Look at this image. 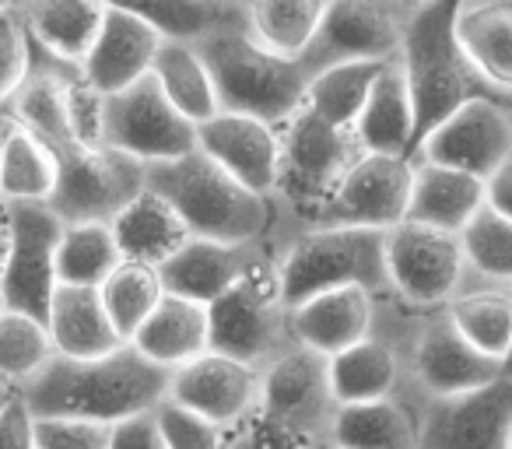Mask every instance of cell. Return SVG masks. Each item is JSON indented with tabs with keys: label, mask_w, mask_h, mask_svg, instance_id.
<instances>
[{
	"label": "cell",
	"mask_w": 512,
	"mask_h": 449,
	"mask_svg": "<svg viewBox=\"0 0 512 449\" xmlns=\"http://www.w3.org/2000/svg\"><path fill=\"white\" fill-rule=\"evenodd\" d=\"M46 330H50L53 351L60 358H102L123 348L120 334L109 323V313L102 306L99 288H67L57 285L46 313Z\"/></svg>",
	"instance_id": "25"
},
{
	"label": "cell",
	"mask_w": 512,
	"mask_h": 449,
	"mask_svg": "<svg viewBox=\"0 0 512 449\" xmlns=\"http://www.w3.org/2000/svg\"><path fill=\"white\" fill-rule=\"evenodd\" d=\"M0 313H4V299H0Z\"/></svg>",
	"instance_id": "55"
},
{
	"label": "cell",
	"mask_w": 512,
	"mask_h": 449,
	"mask_svg": "<svg viewBox=\"0 0 512 449\" xmlns=\"http://www.w3.org/2000/svg\"><path fill=\"white\" fill-rule=\"evenodd\" d=\"M134 11L158 32L162 43L200 46L207 39L249 32V4L235 0H151Z\"/></svg>",
	"instance_id": "30"
},
{
	"label": "cell",
	"mask_w": 512,
	"mask_h": 449,
	"mask_svg": "<svg viewBox=\"0 0 512 449\" xmlns=\"http://www.w3.org/2000/svg\"><path fill=\"white\" fill-rule=\"evenodd\" d=\"M221 113L253 116L271 127H285L306 106L309 78L295 60L274 57L256 46L249 32L218 36L197 46Z\"/></svg>",
	"instance_id": "7"
},
{
	"label": "cell",
	"mask_w": 512,
	"mask_h": 449,
	"mask_svg": "<svg viewBox=\"0 0 512 449\" xmlns=\"http://www.w3.org/2000/svg\"><path fill=\"white\" fill-rule=\"evenodd\" d=\"M509 449H512V439H509Z\"/></svg>",
	"instance_id": "56"
},
{
	"label": "cell",
	"mask_w": 512,
	"mask_h": 449,
	"mask_svg": "<svg viewBox=\"0 0 512 449\" xmlns=\"http://www.w3.org/2000/svg\"><path fill=\"white\" fill-rule=\"evenodd\" d=\"M418 4L404 0H334L323 8L309 50L299 67L306 78L341 64H386L400 57L407 25Z\"/></svg>",
	"instance_id": "9"
},
{
	"label": "cell",
	"mask_w": 512,
	"mask_h": 449,
	"mask_svg": "<svg viewBox=\"0 0 512 449\" xmlns=\"http://www.w3.org/2000/svg\"><path fill=\"white\" fill-rule=\"evenodd\" d=\"M130 348H134L141 358H148L151 365L169 369V372L197 362L200 355L211 351V320H207V306L176 299V295H162L158 309L134 334Z\"/></svg>",
	"instance_id": "24"
},
{
	"label": "cell",
	"mask_w": 512,
	"mask_h": 449,
	"mask_svg": "<svg viewBox=\"0 0 512 449\" xmlns=\"http://www.w3.org/2000/svg\"><path fill=\"white\" fill-rule=\"evenodd\" d=\"M151 78L158 81V88L172 102V109L183 120H190L193 127H200V123L214 120L221 113L211 74H207L204 60H200L197 46L162 43L155 64H151Z\"/></svg>",
	"instance_id": "33"
},
{
	"label": "cell",
	"mask_w": 512,
	"mask_h": 449,
	"mask_svg": "<svg viewBox=\"0 0 512 449\" xmlns=\"http://www.w3.org/2000/svg\"><path fill=\"white\" fill-rule=\"evenodd\" d=\"M460 250L467 274L495 285H512V221L488 204L460 232Z\"/></svg>",
	"instance_id": "41"
},
{
	"label": "cell",
	"mask_w": 512,
	"mask_h": 449,
	"mask_svg": "<svg viewBox=\"0 0 512 449\" xmlns=\"http://www.w3.org/2000/svg\"><path fill=\"white\" fill-rule=\"evenodd\" d=\"M8 250H11V207L0 200V274L8 264Z\"/></svg>",
	"instance_id": "50"
},
{
	"label": "cell",
	"mask_w": 512,
	"mask_h": 449,
	"mask_svg": "<svg viewBox=\"0 0 512 449\" xmlns=\"http://www.w3.org/2000/svg\"><path fill=\"white\" fill-rule=\"evenodd\" d=\"M264 253H267L264 243L235 246V243H211V239H186V246H179V253H172L158 267V281H162L165 295L197 302V306H211Z\"/></svg>",
	"instance_id": "21"
},
{
	"label": "cell",
	"mask_w": 512,
	"mask_h": 449,
	"mask_svg": "<svg viewBox=\"0 0 512 449\" xmlns=\"http://www.w3.org/2000/svg\"><path fill=\"white\" fill-rule=\"evenodd\" d=\"M456 43L498 95H512V0H474L456 8Z\"/></svg>",
	"instance_id": "26"
},
{
	"label": "cell",
	"mask_w": 512,
	"mask_h": 449,
	"mask_svg": "<svg viewBox=\"0 0 512 449\" xmlns=\"http://www.w3.org/2000/svg\"><path fill=\"white\" fill-rule=\"evenodd\" d=\"M386 271L393 295L411 306H449L467 271L460 236L404 221L386 232Z\"/></svg>",
	"instance_id": "15"
},
{
	"label": "cell",
	"mask_w": 512,
	"mask_h": 449,
	"mask_svg": "<svg viewBox=\"0 0 512 449\" xmlns=\"http://www.w3.org/2000/svg\"><path fill=\"white\" fill-rule=\"evenodd\" d=\"M484 204L512 221V158L488 176V183H484Z\"/></svg>",
	"instance_id": "49"
},
{
	"label": "cell",
	"mask_w": 512,
	"mask_h": 449,
	"mask_svg": "<svg viewBox=\"0 0 512 449\" xmlns=\"http://www.w3.org/2000/svg\"><path fill=\"white\" fill-rule=\"evenodd\" d=\"M22 18L29 36L71 67H81L99 39L106 4L92 0H43V4H22Z\"/></svg>",
	"instance_id": "31"
},
{
	"label": "cell",
	"mask_w": 512,
	"mask_h": 449,
	"mask_svg": "<svg viewBox=\"0 0 512 449\" xmlns=\"http://www.w3.org/2000/svg\"><path fill=\"white\" fill-rule=\"evenodd\" d=\"M53 186H57L53 151L15 123L0 151V200L4 204H50Z\"/></svg>",
	"instance_id": "36"
},
{
	"label": "cell",
	"mask_w": 512,
	"mask_h": 449,
	"mask_svg": "<svg viewBox=\"0 0 512 449\" xmlns=\"http://www.w3.org/2000/svg\"><path fill=\"white\" fill-rule=\"evenodd\" d=\"M113 428L92 421H36V449H109Z\"/></svg>",
	"instance_id": "46"
},
{
	"label": "cell",
	"mask_w": 512,
	"mask_h": 449,
	"mask_svg": "<svg viewBox=\"0 0 512 449\" xmlns=\"http://www.w3.org/2000/svg\"><path fill=\"white\" fill-rule=\"evenodd\" d=\"M123 264L109 225H64L57 243V285L102 288Z\"/></svg>",
	"instance_id": "38"
},
{
	"label": "cell",
	"mask_w": 512,
	"mask_h": 449,
	"mask_svg": "<svg viewBox=\"0 0 512 449\" xmlns=\"http://www.w3.org/2000/svg\"><path fill=\"white\" fill-rule=\"evenodd\" d=\"M362 158L355 130H334L320 123L306 106L278 127V176L267 197L271 229L264 236V250L278 260L292 239L316 229L323 207L330 204L341 179Z\"/></svg>",
	"instance_id": "3"
},
{
	"label": "cell",
	"mask_w": 512,
	"mask_h": 449,
	"mask_svg": "<svg viewBox=\"0 0 512 449\" xmlns=\"http://www.w3.org/2000/svg\"><path fill=\"white\" fill-rule=\"evenodd\" d=\"M512 158V127L498 102H467L439 123L407 162H432L488 183L495 169Z\"/></svg>",
	"instance_id": "17"
},
{
	"label": "cell",
	"mask_w": 512,
	"mask_h": 449,
	"mask_svg": "<svg viewBox=\"0 0 512 449\" xmlns=\"http://www.w3.org/2000/svg\"><path fill=\"white\" fill-rule=\"evenodd\" d=\"M502 376H505V379H512V348H509V355L502 358Z\"/></svg>",
	"instance_id": "52"
},
{
	"label": "cell",
	"mask_w": 512,
	"mask_h": 449,
	"mask_svg": "<svg viewBox=\"0 0 512 449\" xmlns=\"http://www.w3.org/2000/svg\"><path fill=\"white\" fill-rule=\"evenodd\" d=\"M57 358L50 330L43 320L25 313H0V383L8 390H22Z\"/></svg>",
	"instance_id": "40"
},
{
	"label": "cell",
	"mask_w": 512,
	"mask_h": 449,
	"mask_svg": "<svg viewBox=\"0 0 512 449\" xmlns=\"http://www.w3.org/2000/svg\"><path fill=\"white\" fill-rule=\"evenodd\" d=\"M197 151H204L256 197H271L278 176V127L253 116L218 113L197 127Z\"/></svg>",
	"instance_id": "20"
},
{
	"label": "cell",
	"mask_w": 512,
	"mask_h": 449,
	"mask_svg": "<svg viewBox=\"0 0 512 449\" xmlns=\"http://www.w3.org/2000/svg\"><path fill=\"white\" fill-rule=\"evenodd\" d=\"M411 204V162L386 155H362L341 179L316 229H376L404 225Z\"/></svg>",
	"instance_id": "16"
},
{
	"label": "cell",
	"mask_w": 512,
	"mask_h": 449,
	"mask_svg": "<svg viewBox=\"0 0 512 449\" xmlns=\"http://www.w3.org/2000/svg\"><path fill=\"white\" fill-rule=\"evenodd\" d=\"M0 449H36V418L18 393L0 404Z\"/></svg>",
	"instance_id": "47"
},
{
	"label": "cell",
	"mask_w": 512,
	"mask_h": 449,
	"mask_svg": "<svg viewBox=\"0 0 512 449\" xmlns=\"http://www.w3.org/2000/svg\"><path fill=\"white\" fill-rule=\"evenodd\" d=\"M456 8L460 4H418L411 15V25H407L404 46H400L397 60L404 67L411 109H414L411 151L446 116H453L467 102H498V106H505V95H498L474 71V64L463 57L453 32Z\"/></svg>",
	"instance_id": "4"
},
{
	"label": "cell",
	"mask_w": 512,
	"mask_h": 449,
	"mask_svg": "<svg viewBox=\"0 0 512 449\" xmlns=\"http://www.w3.org/2000/svg\"><path fill=\"white\" fill-rule=\"evenodd\" d=\"M57 158L50 211L64 225H109L148 190V165L113 148H67Z\"/></svg>",
	"instance_id": "10"
},
{
	"label": "cell",
	"mask_w": 512,
	"mask_h": 449,
	"mask_svg": "<svg viewBox=\"0 0 512 449\" xmlns=\"http://www.w3.org/2000/svg\"><path fill=\"white\" fill-rule=\"evenodd\" d=\"M155 425L162 432L165 449H221L225 446V432L200 414L186 411V407L162 400L155 407Z\"/></svg>",
	"instance_id": "43"
},
{
	"label": "cell",
	"mask_w": 512,
	"mask_h": 449,
	"mask_svg": "<svg viewBox=\"0 0 512 449\" xmlns=\"http://www.w3.org/2000/svg\"><path fill=\"white\" fill-rule=\"evenodd\" d=\"M148 190L158 193L190 239L211 243H264L271 229V207L264 197L228 176L204 151H190L172 162L148 165Z\"/></svg>",
	"instance_id": "5"
},
{
	"label": "cell",
	"mask_w": 512,
	"mask_h": 449,
	"mask_svg": "<svg viewBox=\"0 0 512 449\" xmlns=\"http://www.w3.org/2000/svg\"><path fill=\"white\" fill-rule=\"evenodd\" d=\"M67 127L78 148H106L102 127H106V95H99L85 78L67 88Z\"/></svg>",
	"instance_id": "45"
},
{
	"label": "cell",
	"mask_w": 512,
	"mask_h": 449,
	"mask_svg": "<svg viewBox=\"0 0 512 449\" xmlns=\"http://www.w3.org/2000/svg\"><path fill=\"white\" fill-rule=\"evenodd\" d=\"M11 207V250L0 274V299L11 313L36 316L46 323L50 299L57 292V243L64 221L46 204Z\"/></svg>",
	"instance_id": "13"
},
{
	"label": "cell",
	"mask_w": 512,
	"mask_h": 449,
	"mask_svg": "<svg viewBox=\"0 0 512 449\" xmlns=\"http://www.w3.org/2000/svg\"><path fill=\"white\" fill-rule=\"evenodd\" d=\"M295 344L334 358L372 334V295L362 288H337L292 309Z\"/></svg>",
	"instance_id": "22"
},
{
	"label": "cell",
	"mask_w": 512,
	"mask_h": 449,
	"mask_svg": "<svg viewBox=\"0 0 512 449\" xmlns=\"http://www.w3.org/2000/svg\"><path fill=\"white\" fill-rule=\"evenodd\" d=\"M330 449H334V446H330Z\"/></svg>",
	"instance_id": "57"
},
{
	"label": "cell",
	"mask_w": 512,
	"mask_h": 449,
	"mask_svg": "<svg viewBox=\"0 0 512 449\" xmlns=\"http://www.w3.org/2000/svg\"><path fill=\"white\" fill-rule=\"evenodd\" d=\"M281 299L288 313L337 288L386 295V232L376 229H309L278 253Z\"/></svg>",
	"instance_id": "6"
},
{
	"label": "cell",
	"mask_w": 512,
	"mask_h": 449,
	"mask_svg": "<svg viewBox=\"0 0 512 449\" xmlns=\"http://www.w3.org/2000/svg\"><path fill=\"white\" fill-rule=\"evenodd\" d=\"M355 141L362 155L407 158L414 141V109L400 60H386L372 81V92L355 123Z\"/></svg>",
	"instance_id": "27"
},
{
	"label": "cell",
	"mask_w": 512,
	"mask_h": 449,
	"mask_svg": "<svg viewBox=\"0 0 512 449\" xmlns=\"http://www.w3.org/2000/svg\"><path fill=\"white\" fill-rule=\"evenodd\" d=\"M11 130H15V120H11L8 106H4V109H0V151H4V141H8Z\"/></svg>",
	"instance_id": "51"
},
{
	"label": "cell",
	"mask_w": 512,
	"mask_h": 449,
	"mask_svg": "<svg viewBox=\"0 0 512 449\" xmlns=\"http://www.w3.org/2000/svg\"><path fill=\"white\" fill-rule=\"evenodd\" d=\"M337 407L341 404L330 390V358L302 344L288 348L260 372V411L323 449H330Z\"/></svg>",
	"instance_id": "12"
},
{
	"label": "cell",
	"mask_w": 512,
	"mask_h": 449,
	"mask_svg": "<svg viewBox=\"0 0 512 449\" xmlns=\"http://www.w3.org/2000/svg\"><path fill=\"white\" fill-rule=\"evenodd\" d=\"M120 250L123 264H144V267H162L172 253H179V246H186L190 232L179 221V214L165 204L158 193L144 190L141 197H134L113 221H109Z\"/></svg>",
	"instance_id": "28"
},
{
	"label": "cell",
	"mask_w": 512,
	"mask_h": 449,
	"mask_svg": "<svg viewBox=\"0 0 512 449\" xmlns=\"http://www.w3.org/2000/svg\"><path fill=\"white\" fill-rule=\"evenodd\" d=\"M11 393H15V390H8V386L0 383V404H4V400H8V397H11Z\"/></svg>",
	"instance_id": "54"
},
{
	"label": "cell",
	"mask_w": 512,
	"mask_h": 449,
	"mask_svg": "<svg viewBox=\"0 0 512 449\" xmlns=\"http://www.w3.org/2000/svg\"><path fill=\"white\" fill-rule=\"evenodd\" d=\"M505 120H509V127H512V95H509V99H505Z\"/></svg>",
	"instance_id": "53"
},
{
	"label": "cell",
	"mask_w": 512,
	"mask_h": 449,
	"mask_svg": "<svg viewBox=\"0 0 512 449\" xmlns=\"http://www.w3.org/2000/svg\"><path fill=\"white\" fill-rule=\"evenodd\" d=\"M323 8V0H256L249 4V39L299 64L320 29Z\"/></svg>",
	"instance_id": "35"
},
{
	"label": "cell",
	"mask_w": 512,
	"mask_h": 449,
	"mask_svg": "<svg viewBox=\"0 0 512 449\" xmlns=\"http://www.w3.org/2000/svg\"><path fill=\"white\" fill-rule=\"evenodd\" d=\"M158 46H162L158 32L134 8L106 4L99 39L81 64V78L99 95H116L123 88L137 85L141 78H148L151 64L158 57Z\"/></svg>",
	"instance_id": "19"
},
{
	"label": "cell",
	"mask_w": 512,
	"mask_h": 449,
	"mask_svg": "<svg viewBox=\"0 0 512 449\" xmlns=\"http://www.w3.org/2000/svg\"><path fill=\"white\" fill-rule=\"evenodd\" d=\"M109 449H165L162 432H158V425H155V411L113 425Z\"/></svg>",
	"instance_id": "48"
},
{
	"label": "cell",
	"mask_w": 512,
	"mask_h": 449,
	"mask_svg": "<svg viewBox=\"0 0 512 449\" xmlns=\"http://www.w3.org/2000/svg\"><path fill=\"white\" fill-rule=\"evenodd\" d=\"M418 449H509L512 379H495L481 390L435 397L414 411Z\"/></svg>",
	"instance_id": "14"
},
{
	"label": "cell",
	"mask_w": 512,
	"mask_h": 449,
	"mask_svg": "<svg viewBox=\"0 0 512 449\" xmlns=\"http://www.w3.org/2000/svg\"><path fill=\"white\" fill-rule=\"evenodd\" d=\"M484 207V183L467 172L446 169L432 162H411V204L407 218L411 225L453 232L460 236L467 221Z\"/></svg>",
	"instance_id": "23"
},
{
	"label": "cell",
	"mask_w": 512,
	"mask_h": 449,
	"mask_svg": "<svg viewBox=\"0 0 512 449\" xmlns=\"http://www.w3.org/2000/svg\"><path fill=\"white\" fill-rule=\"evenodd\" d=\"M207 320L214 355H225L256 372H264L274 358L295 348L292 313L281 299L278 260L264 253L218 302L207 306Z\"/></svg>",
	"instance_id": "8"
},
{
	"label": "cell",
	"mask_w": 512,
	"mask_h": 449,
	"mask_svg": "<svg viewBox=\"0 0 512 449\" xmlns=\"http://www.w3.org/2000/svg\"><path fill=\"white\" fill-rule=\"evenodd\" d=\"M165 400L228 432L260 407V372L207 351L197 362L172 372Z\"/></svg>",
	"instance_id": "18"
},
{
	"label": "cell",
	"mask_w": 512,
	"mask_h": 449,
	"mask_svg": "<svg viewBox=\"0 0 512 449\" xmlns=\"http://www.w3.org/2000/svg\"><path fill=\"white\" fill-rule=\"evenodd\" d=\"M334 449H418V421L397 397L337 407L330 425Z\"/></svg>",
	"instance_id": "32"
},
{
	"label": "cell",
	"mask_w": 512,
	"mask_h": 449,
	"mask_svg": "<svg viewBox=\"0 0 512 449\" xmlns=\"http://www.w3.org/2000/svg\"><path fill=\"white\" fill-rule=\"evenodd\" d=\"M102 306L109 313V323L116 327L123 344L134 341L137 330L148 323V316L162 302V281H158L155 267L144 264H120L99 288Z\"/></svg>",
	"instance_id": "39"
},
{
	"label": "cell",
	"mask_w": 512,
	"mask_h": 449,
	"mask_svg": "<svg viewBox=\"0 0 512 449\" xmlns=\"http://www.w3.org/2000/svg\"><path fill=\"white\" fill-rule=\"evenodd\" d=\"M221 449H323L313 439L292 432V428L278 425L274 418H267L260 407L249 414L246 421H239L235 428L225 432V446Z\"/></svg>",
	"instance_id": "44"
},
{
	"label": "cell",
	"mask_w": 512,
	"mask_h": 449,
	"mask_svg": "<svg viewBox=\"0 0 512 449\" xmlns=\"http://www.w3.org/2000/svg\"><path fill=\"white\" fill-rule=\"evenodd\" d=\"M400 386V365L393 351L376 337H365L355 348L330 358V390L337 404H369L393 397Z\"/></svg>",
	"instance_id": "34"
},
{
	"label": "cell",
	"mask_w": 512,
	"mask_h": 449,
	"mask_svg": "<svg viewBox=\"0 0 512 449\" xmlns=\"http://www.w3.org/2000/svg\"><path fill=\"white\" fill-rule=\"evenodd\" d=\"M102 144L141 165H158L197 151V127L172 109L158 81L141 78L137 85L106 95Z\"/></svg>",
	"instance_id": "11"
},
{
	"label": "cell",
	"mask_w": 512,
	"mask_h": 449,
	"mask_svg": "<svg viewBox=\"0 0 512 449\" xmlns=\"http://www.w3.org/2000/svg\"><path fill=\"white\" fill-rule=\"evenodd\" d=\"M393 351L400 386L393 397L418 411L425 400L456 397L502 379V362L481 355L453 327L446 306H411L400 295H372V334Z\"/></svg>",
	"instance_id": "1"
},
{
	"label": "cell",
	"mask_w": 512,
	"mask_h": 449,
	"mask_svg": "<svg viewBox=\"0 0 512 449\" xmlns=\"http://www.w3.org/2000/svg\"><path fill=\"white\" fill-rule=\"evenodd\" d=\"M169 369H158L130 344L102 358H53L32 383L15 390L36 421H120L151 414L169 397Z\"/></svg>",
	"instance_id": "2"
},
{
	"label": "cell",
	"mask_w": 512,
	"mask_h": 449,
	"mask_svg": "<svg viewBox=\"0 0 512 449\" xmlns=\"http://www.w3.org/2000/svg\"><path fill=\"white\" fill-rule=\"evenodd\" d=\"M29 71V29L22 4H0V109L18 92Z\"/></svg>",
	"instance_id": "42"
},
{
	"label": "cell",
	"mask_w": 512,
	"mask_h": 449,
	"mask_svg": "<svg viewBox=\"0 0 512 449\" xmlns=\"http://www.w3.org/2000/svg\"><path fill=\"white\" fill-rule=\"evenodd\" d=\"M379 71H383V64H341L320 71L316 78H309L306 109L327 127L355 130Z\"/></svg>",
	"instance_id": "37"
},
{
	"label": "cell",
	"mask_w": 512,
	"mask_h": 449,
	"mask_svg": "<svg viewBox=\"0 0 512 449\" xmlns=\"http://www.w3.org/2000/svg\"><path fill=\"white\" fill-rule=\"evenodd\" d=\"M453 327L481 355L502 362L512 348V285L481 281L463 271V281L446 306Z\"/></svg>",
	"instance_id": "29"
}]
</instances>
